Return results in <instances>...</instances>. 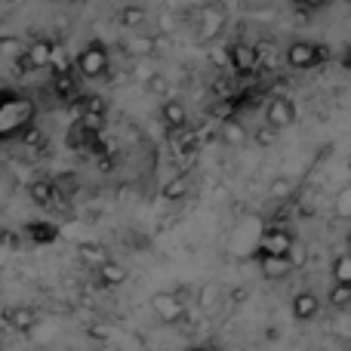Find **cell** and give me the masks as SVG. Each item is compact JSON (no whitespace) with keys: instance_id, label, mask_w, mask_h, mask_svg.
<instances>
[{"instance_id":"obj_39","label":"cell","mask_w":351,"mask_h":351,"mask_svg":"<svg viewBox=\"0 0 351 351\" xmlns=\"http://www.w3.org/2000/svg\"><path fill=\"white\" fill-rule=\"evenodd\" d=\"M348 250H351V231H348Z\"/></svg>"},{"instance_id":"obj_10","label":"cell","mask_w":351,"mask_h":351,"mask_svg":"<svg viewBox=\"0 0 351 351\" xmlns=\"http://www.w3.org/2000/svg\"><path fill=\"white\" fill-rule=\"evenodd\" d=\"M225 28V10L219 3H210L200 10V25H197V34L200 40H213L219 31Z\"/></svg>"},{"instance_id":"obj_11","label":"cell","mask_w":351,"mask_h":351,"mask_svg":"<svg viewBox=\"0 0 351 351\" xmlns=\"http://www.w3.org/2000/svg\"><path fill=\"white\" fill-rule=\"evenodd\" d=\"M49 62H53V43L37 40V43H31V47L25 49L22 65L31 68V71H40V68H49Z\"/></svg>"},{"instance_id":"obj_13","label":"cell","mask_w":351,"mask_h":351,"mask_svg":"<svg viewBox=\"0 0 351 351\" xmlns=\"http://www.w3.org/2000/svg\"><path fill=\"white\" fill-rule=\"evenodd\" d=\"M160 117H164L167 130H182L185 121H188V111L179 99H164V105H160Z\"/></svg>"},{"instance_id":"obj_36","label":"cell","mask_w":351,"mask_h":351,"mask_svg":"<svg viewBox=\"0 0 351 351\" xmlns=\"http://www.w3.org/2000/svg\"><path fill=\"white\" fill-rule=\"evenodd\" d=\"M290 259H293V265H296V268L305 262V250L299 247V243H293V250H290Z\"/></svg>"},{"instance_id":"obj_12","label":"cell","mask_w":351,"mask_h":351,"mask_svg":"<svg viewBox=\"0 0 351 351\" xmlns=\"http://www.w3.org/2000/svg\"><path fill=\"white\" fill-rule=\"evenodd\" d=\"M317 311H321V302H317L315 293H296V299H293V317L296 321H315Z\"/></svg>"},{"instance_id":"obj_22","label":"cell","mask_w":351,"mask_h":351,"mask_svg":"<svg viewBox=\"0 0 351 351\" xmlns=\"http://www.w3.org/2000/svg\"><path fill=\"white\" fill-rule=\"evenodd\" d=\"M102 127H105V111H84L80 114V130L84 133H102Z\"/></svg>"},{"instance_id":"obj_34","label":"cell","mask_w":351,"mask_h":351,"mask_svg":"<svg viewBox=\"0 0 351 351\" xmlns=\"http://www.w3.org/2000/svg\"><path fill=\"white\" fill-rule=\"evenodd\" d=\"M293 3H296L299 10H321V6H327L330 0H293Z\"/></svg>"},{"instance_id":"obj_17","label":"cell","mask_w":351,"mask_h":351,"mask_svg":"<svg viewBox=\"0 0 351 351\" xmlns=\"http://www.w3.org/2000/svg\"><path fill=\"white\" fill-rule=\"evenodd\" d=\"M121 25H123L127 31L142 28V25H145V6H139V3L123 6V10H121Z\"/></svg>"},{"instance_id":"obj_31","label":"cell","mask_w":351,"mask_h":351,"mask_svg":"<svg viewBox=\"0 0 351 351\" xmlns=\"http://www.w3.org/2000/svg\"><path fill=\"white\" fill-rule=\"evenodd\" d=\"M31 234H34L37 241H53L56 228H53V225H31Z\"/></svg>"},{"instance_id":"obj_3","label":"cell","mask_w":351,"mask_h":351,"mask_svg":"<svg viewBox=\"0 0 351 351\" xmlns=\"http://www.w3.org/2000/svg\"><path fill=\"white\" fill-rule=\"evenodd\" d=\"M152 311L160 324H179L188 317V305L179 299V293H154L152 296Z\"/></svg>"},{"instance_id":"obj_24","label":"cell","mask_w":351,"mask_h":351,"mask_svg":"<svg viewBox=\"0 0 351 351\" xmlns=\"http://www.w3.org/2000/svg\"><path fill=\"white\" fill-rule=\"evenodd\" d=\"M222 139L228 142V145H243V139H247V130H243L241 121H228V123H222Z\"/></svg>"},{"instance_id":"obj_26","label":"cell","mask_w":351,"mask_h":351,"mask_svg":"<svg viewBox=\"0 0 351 351\" xmlns=\"http://www.w3.org/2000/svg\"><path fill=\"white\" fill-rule=\"evenodd\" d=\"M53 90H56V96H59V99L74 96V80H71V71L56 74V77H53Z\"/></svg>"},{"instance_id":"obj_37","label":"cell","mask_w":351,"mask_h":351,"mask_svg":"<svg viewBox=\"0 0 351 351\" xmlns=\"http://www.w3.org/2000/svg\"><path fill=\"white\" fill-rule=\"evenodd\" d=\"M22 136H25V142H28V145H37V142H40V136L34 133V127H28V130H25Z\"/></svg>"},{"instance_id":"obj_20","label":"cell","mask_w":351,"mask_h":351,"mask_svg":"<svg viewBox=\"0 0 351 351\" xmlns=\"http://www.w3.org/2000/svg\"><path fill=\"white\" fill-rule=\"evenodd\" d=\"M28 191H31V200H34V204H40V206L53 204V185H49L47 179H34Z\"/></svg>"},{"instance_id":"obj_2","label":"cell","mask_w":351,"mask_h":351,"mask_svg":"<svg viewBox=\"0 0 351 351\" xmlns=\"http://www.w3.org/2000/svg\"><path fill=\"white\" fill-rule=\"evenodd\" d=\"M108 62H111V56H108V49H105V43L93 40L77 53V71H80V77H86V80L105 77V74H108Z\"/></svg>"},{"instance_id":"obj_28","label":"cell","mask_w":351,"mask_h":351,"mask_svg":"<svg viewBox=\"0 0 351 351\" xmlns=\"http://www.w3.org/2000/svg\"><path fill=\"white\" fill-rule=\"evenodd\" d=\"M145 84H148V90H152L154 93V96H170V80H167V74H160V71H154L152 74V77H148L145 80Z\"/></svg>"},{"instance_id":"obj_35","label":"cell","mask_w":351,"mask_h":351,"mask_svg":"<svg viewBox=\"0 0 351 351\" xmlns=\"http://www.w3.org/2000/svg\"><path fill=\"white\" fill-rule=\"evenodd\" d=\"M290 182H287V179H278V182H274V185H271V194H274V197H284V194H290Z\"/></svg>"},{"instance_id":"obj_8","label":"cell","mask_w":351,"mask_h":351,"mask_svg":"<svg viewBox=\"0 0 351 351\" xmlns=\"http://www.w3.org/2000/svg\"><path fill=\"white\" fill-rule=\"evenodd\" d=\"M293 121H296V105H293L290 99L278 96V99H271V102H268V108H265V123H271L274 130H287Z\"/></svg>"},{"instance_id":"obj_18","label":"cell","mask_w":351,"mask_h":351,"mask_svg":"<svg viewBox=\"0 0 351 351\" xmlns=\"http://www.w3.org/2000/svg\"><path fill=\"white\" fill-rule=\"evenodd\" d=\"M188 194V176H173V179L164 182V197L176 204V200H182Z\"/></svg>"},{"instance_id":"obj_29","label":"cell","mask_w":351,"mask_h":351,"mask_svg":"<svg viewBox=\"0 0 351 351\" xmlns=\"http://www.w3.org/2000/svg\"><path fill=\"white\" fill-rule=\"evenodd\" d=\"M336 216L351 219V185H346L339 194H336Z\"/></svg>"},{"instance_id":"obj_32","label":"cell","mask_w":351,"mask_h":351,"mask_svg":"<svg viewBox=\"0 0 351 351\" xmlns=\"http://www.w3.org/2000/svg\"><path fill=\"white\" fill-rule=\"evenodd\" d=\"M274 136H278V130H274L271 123H268V130L262 127L259 133H256V145H271V142H274Z\"/></svg>"},{"instance_id":"obj_33","label":"cell","mask_w":351,"mask_h":351,"mask_svg":"<svg viewBox=\"0 0 351 351\" xmlns=\"http://www.w3.org/2000/svg\"><path fill=\"white\" fill-rule=\"evenodd\" d=\"M84 111H105V99H99V96L84 99Z\"/></svg>"},{"instance_id":"obj_4","label":"cell","mask_w":351,"mask_h":351,"mask_svg":"<svg viewBox=\"0 0 351 351\" xmlns=\"http://www.w3.org/2000/svg\"><path fill=\"white\" fill-rule=\"evenodd\" d=\"M284 59H287L290 68L305 71V68H315L317 62L327 59V49L317 47V43H308V40H296V43H290V49L284 53Z\"/></svg>"},{"instance_id":"obj_9","label":"cell","mask_w":351,"mask_h":351,"mask_svg":"<svg viewBox=\"0 0 351 351\" xmlns=\"http://www.w3.org/2000/svg\"><path fill=\"white\" fill-rule=\"evenodd\" d=\"M121 47H123V53H127L130 59H154V53H158V37L142 34V31H133Z\"/></svg>"},{"instance_id":"obj_25","label":"cell","mask_w":351,"mask_h":351,"mask_svg":"<svg viewBox=\"0 0 351 351\" xmlns=\"http://www.w3.org/2000/svg\"><path fill=\"white\" fill-rule=\"evenodd\" d=\"M333 280H339V284H351V250L333 259Z\"/></svg>"},{"instance_id":"obj_15","label":"cell","mask_w":351,"mask_h":351,"mask_svg":"<svg viewBox=\"0 0 351 351\" xmlns=\"http://www.w3.org/2000/svg\"><path fill=\"white\" fill-rule=\"evenodd\" d=\"M6 321H10V327L12 330H19V333H28L31 327L37 324V315H34V308H10L6 311Z\"/></svg>"},{"instance_id":"obj_21","label":"cell","mask_w":351,"mask_h":351,"mask_svg":"<svg viewBox=\"0 0 351 351\" xmlns=\"http://www.w3.org/2000/svg\"><path fill=\"white\" fill-rule=\"evenodd\" d=\"M327 302L333 305V308H348L351 305V284H339V280H336L330 296H327Z\"/></svg>"},{"instance_id":"obj_6","label":"cell","mask_w":351,"mask_h":351,"mask_svg":"<svg viewBox=\"0 0 351 351\" xmlns=\"http://www.w3.org/2000/svg\"><path fill=\"white\" fill-rule=\"evenodd\" d=\"M228 62H231V68L241 71V74L256 71V68L262 65L259 62V47H253V43H234V47L228 49Z\"/></svg>"},{"instance_id":"obj_16","label":"cell","mask_w":351,"mask_h":351,"mask_svg":"<svg viewBox=\"0 0 351 351\" xmlns=\"http://www.w3.org/2000/svg\"><path fill=\"white\" fill-rule=\"evenodd\" d=\"M96 271H99V280H102L105 287H121L123 280H127V268L117 265V262H111V259L105 262V265H99Z\"/></svg>"},{"instance_id":"obj_19","label":"cell","mask_w":351,"mask_h":351,"mask_svg":"<svg viewBox=\"0 0 351 351\" xmlns=\"http://www.w3.org/2000/svg\"><path fill=\"white\" fill-rule=\"evenodd\" d=\"M0 56L6 62H22L25 59V47L19 37H0Z\"/></svg>"},{"instance_id":"obj_7","label":"cell","mask_w":351,"mask_h":351,"mask_svg":"<svg viewBox=\"0 0 351 351\" xmlns=\"http://www.w3.org/2000/svg\"><path fill=\"white\" fill-rule=\"evenodd\" d=\"M293 234L287 228H268L265 234L259 237V243H256V253L265 256V253H290L293 250Z\"/></svg>"},{"instance_id":"obj_38","label":"cell","mask_w":351,"mask_h":351,"mask_svg":"<svg viewBox=\"0 0 351 351\" xmlns=\"http://www.w3.org/2000/svg\"><path fill=\"white\" fill-rule=\"evenodd\" d=\"M346 68H351V47L346 49Z\"/></svg>"},{"instance_id":"obj_30","label":"cell","mask_w":351,"mask_h":351,"mask_svg":"<svg viewBox=\"0 0 351 351\" xmlns=\"http://www.w3.org/2000/svg\"><path fill=\"white\" fill-rule=\"evenodd\" d=\"M259 62L265 68H271L274 62H278V49H274L271 43H259Z\"/></svg>"},{"instance_id":"obj_1","label":"cell","mask_w":351,"mask_h":351,"mask_svg":"<svg viewBox=\"0 0 351 351\" xmlns=\"http://www.w3.org/2000/svg\"><path fill=\"white\" fill-rule=\"evenodd\" d=\"M34 114L37 108L28 96H0V136L3 139L22 136L34 123Z\"/></svg>"},{"instance_id":"obj_27","label":"cell","mask_w":351,"mask_h":351,"mask_svg":"<svg viewBox=\"0 0 351 351\" xmlns=\"http://www.w3.org/2000/svg\"><path fill=\"white\" fill-rule=\"evenodd\" d=\"M49 68H53L56 74L71 71V59H68L65 47H59V43H53V62H49Z\"/></svg>"},{"instance_id":"obj_23","label":"cell","mask_w":351,"mask_h":351,"mask_svg":"<svg viewBox=\"0 0 351 351\" xmlns=\"http://www.w3.org/2000/svg\"><path fill=\"white\" fill-rule=\"evenodd\" d=\"M80 262H84V265L99 268V265H105V262H108V253H105L102 247H93V243H86V247H80Z\"/></svg>"},{"instance_id":"obj_14","label":"cell","mask_w":351,"mask_h":351,"mask_svg":"<svg viewBox=\"0 0 351 351\" xmlns=\"http://www.w3.org/2000/svg\"><path fill=\"white\" fill-rule=\"evenodd\" d=\"M219 299H222V290H219L216 284H204L197 290V308L204 311V315H216V311H219Z\"/></svg>"},{"instance_id":"obj_5","label":"cell","mask_w":351,"mask_h":351,"mask_svg":"<svg viewBox=\"0 0 351 351\" xmlns=\"http://www.w3.org/2000/svg\"><path fill=\"white\" fill-rule=\"evenodd\" d=\"M259 271L268 280H284L296 271V265H293L290 253H265V256H259Z\"/></svg>"},{"instance_id":"obj_40","label":"cell","mask_w":351,"mask_h":351,"mask_svg":"<svg viewBox=\"0 0 351 351\" xmlns=\"http://www.w3.org/2000/svg\"><path fill=\"white\" fill-rule=\"evenodd\" d=\"M0 142H3V136H0Z\"/></svg>"}]
</instances>
